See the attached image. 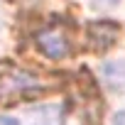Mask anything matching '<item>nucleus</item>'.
Listing matches in <instances>:
<instances>
[{
    "label": "nucleus",
    "instance_id": "obj_1",
    "mask_svg": "<svg viewBox=\"0 0 125 125\" xmlns=\"http://www.w3.org/2000/svg\"><path fill=\"white\" fill-rule=\"evenodd\" d=\"M37 47L44 56L49 59H64L69 52H71V44H69V37L64 30L59 27H47L37 34Z\"/></svg>",
    "mask_w": 125,
    "mask_h": 125
},
{
    "label": "nucleus",
    "instance_id": "obj_2",
    "mask_svg": "<svg viewBox=\"0 0 125 125\" xmlns=\"http://www.w3.org/2000/svg\"><path fill=\"white\" fill-rule=\"evenodd\" d=\"M27 118H12V115H0V125H61V108L59 105H39L32 108Z\"/></svg>",
    "mask_w": 125,
    "mask_h": 125
},
{
    "label": "nucleus",
    "instance_id": "obj_3",
    "mask_svg": "<svg viewBox=\"0 0 125 125\" xmlns=\"http://www.w3.org/2000/svg\"><path fill=\"white\" fill-rule=\"evenodd\" d=\"M115 125H125V113H120V115L115 118Z\"/></svg>",
    "mask_w": 125,
    "mask_h": 125
}]
</instances>
